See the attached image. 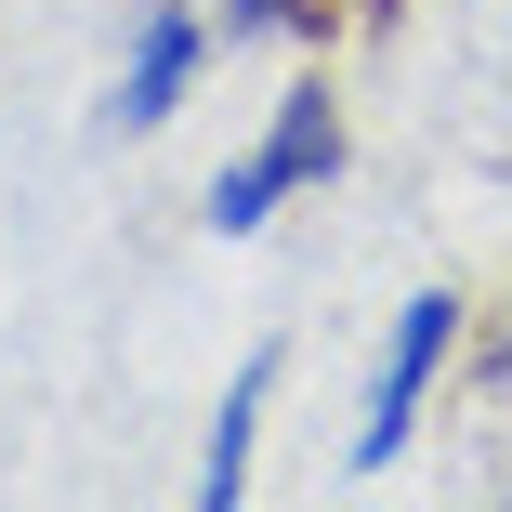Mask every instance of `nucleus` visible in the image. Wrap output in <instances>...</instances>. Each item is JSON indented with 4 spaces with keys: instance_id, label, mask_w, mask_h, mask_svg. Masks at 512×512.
I'll return each instance as SVG.
<instances>
[{
    "instance_id": "obj_4",
    "label": "nucleus",
    "mask_w": 512,
    "mask_h": 512,
    "mask_svg": "<svg viewBox=\"0 0 512 512\" xmlns=\"http://www.w3.org/2000/svg\"><path fill=\"white\" fill-rule=\"evenodd\" d=\"M263 394H276V342H250L211 394V447H197V512H237L250 499V447H263Z\"/></svg>"
},
{
    "instance_id": "obj_1",
    "label": "nucleus",
    "mask_w": 512,
    "mask_h": 512,
    "mask_svg": "<svg viewBox=\"0 0 512 512\" xmlns=\"http://www.w3.org/2000/svg\"><path fill=\"white\" fill-rule=\"evenodd\" d=\"M342 158H355V119H342L329 66H289V79H276V119H263L211 184H197V224H211V237H263L289 197L342 184Z\"/></svg>"
},
{
    "instance_id": "obj_2",
    "label": "nucleus",
    "mask_w": 512,
    "mask_h": 512,
    "mask_svg": "<svg viewBox=\"0 0 512 512\" xmlns=\"http://www.w3.org/2000/svg\"><path fill=\"white\" fill-rule=\"evenodd\" d=\"M460 289H407L394 302V329H381V355H368V407H355V447H342V473H394L407 447H421V407H434V381L460 368Z\"/></svg>"
},
{
    "instance_id": "obj_3",
    "label": "nucleus",
    "mask_w": 512,
    "mask_h": 512,
    "mask_svg": "<svg viewBox=\"0 0 512 512\" xmlns=\"http://www.w3.org/2000/svg\"><path fill=\"white\" fill-rule=\"evenodd\" d=\"M211 53H224V14H197V0H145L132 40H119V79H106V132H119V145H158V132L197 106Z\"/></svg>"
}]
</instances>
